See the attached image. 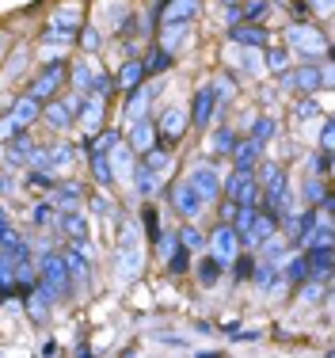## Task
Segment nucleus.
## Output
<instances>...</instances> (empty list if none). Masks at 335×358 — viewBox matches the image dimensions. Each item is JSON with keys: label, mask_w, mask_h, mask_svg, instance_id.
Returning <instances> with one entry per match:
<instances>
[{"label": "nucleus", "mask_w": 335, "mask_h": 358, "mask_svg": "<svg viewBox=\"0 0 335 358\" xmlns=\"http://www.w3.org/2000/svg\"><path fill=\"white\" fill-rule=\"evenodd\" d=\"M259 149H263V145L255 141V138H248V141H236V145H233V160H236V168H244V172H252V168L259 164Z\"/></svg>", "instance_id": "15"}, {"label": "nucleus", "mask_w": 335, "mask_h": 358, "mask_svg": "<svg viewBox=\"0 0 335 358\" xmlns=\"http://www.w3.org/2000/svg\"><path fill=\"white\" fill-rule=\"evenodd\" d=\"M145 103H149V92H145V88H134L130 103H126V118H130V122L145 118Z\"/></svg>", "instance_id": "30"}, {"label": "nucleus", "mask_w": 335, "mask_h": 358, "mask_svg": "<svg viewBox=\"0 0 335 358\" xmlns=\"http://www.w3.org/2000/svg\"><path fill=\"white\" fill-rule=\"evenodd\" d=\"M152 145H157V130H152L145 118H137L134 130H130V149H134V152H149Z\"/></svg>", "instance_id": "16"}, {"label": "nucleus", "mask_w": 335, "mask_h": 358, "mask_svg": "<svg viewBox=\"0 0 335 358\" xmlns=\"http://www.w3.org/2000/svg\"><path fill=\"white\" fill-rule=\"evenodd\" d=\"M290 50H301V54H324V50H328V42L316 35V31L290 27Z\"/></svg>", "instance_id": "10"}, {"label": "nucleus", "mask_w": 335, "mask_h": 358, "mask_svg": "<svg viewBox=\"0 0 335 358\" xmlns=\"http://www.w3.org/2000/svg\"><path fill=\"white\" fill-rule=\"evenodd\" d=\"M69 267H65V255L62 252H46L38 259V286H46L54 297H69Z\"/></svg>", "instance_id": "1"}, {"label": "nucleus", "mask_w": 335, "mask_h": 358, "mask_svg": "<svg viewBox=\"0 0 335 358\" xmlns=\"http://www.w3.org/2000/svg\"><path fill=\"white\" fill-rule=\"evenodd\" d=\"M54 202H57V206H65V210H76V206H80V187H76V183L57 187V191H54Z\"/></svg>", "instance_id": "27"}, {"label": "nucleus", "mask_w": 335, "mask_h": 358, "mask_svg": "<svg viewBox=\"0 0 335 358\" xmlns=\"http://www.w3.org/2000/svg\"><path fill=\"white\" fill-rule=\"evenodd\" d=\"M240 69H248V73H259V57H255V54H244V57H240Z\"/></svg>", "instance_id": "53"}, {"label": "nucleus", "mask_w": 335, "mask_h": 358, "mask_svg": "<svg viewBox=\"0 0 335 358\" xmlns=\"http://www.w3.org/2000/svg\"><path fill=\"white\" fill-rule=\"evenodd\" d=\"M122 271H126V278H137V271H141V244H137L134 221L122 229Z\"/></svg>", "instance_id": "6"}, {"label": "nucleus", "mask_w": 335, "mask_h": 358, "mask_svg": "<svg viewBox=\"0 0 335 358\" xmlns=\"http://www.w3.org/2000/svg\"><path fill=\"white\" fill-rule=\"evenodd\" d=\"M171 206H176V214L183 217V221H194V217L202 214V206H206V202L199 199V191H194V187L183 179L179 187H171Z\"/></svg>", "instance_id": "3"}, {"label": "nucleus", "mask_w": 335, "mask_h": 358, "mask_svg": "<svg viewBox=\"0 0 335 358\" xmlns=\"http://www.w3.org/2000/svg\"><path fill=\"white\" fill-rule=\"evenodd\" d=\"M233 145H236V134L233 130H218V134H213V152H218V157H229V152H233Z\"/></svg>", "instance_id": "33"}, {"label": "nucleus", "mask_w": 335, "mask_h": 358, "mask_svg": "<svg viewBox=\"0 0 335 358\" xmlns=\"http://www.w3.org/2000/svg\"><path fill=\"white\" fill-rule=\"evenodd\" d=\"M50 217H54V206H50V202H38V206H34V225H50Z\"/></svg>", "instance_id": "46"}, {"label": "nucleus", "mask_w": 335, "mask_h": 358, "mask_svg": "<svg viewBox=\"0 0 335 358\" xmlns=\"http://www.w3.org/2000/svg\"><path fill=\"white\" fill-rule=\"evenodd\" d=\"M80 27V12L76 8H65V12H57L54 15V23L46 27V42H65V38H73V31Z\"/></svg>", "instance_id": "7"}, {"label": "nucleus", "mask_w": 335, "mask_h": 358, "mask_svg": "<svg viewBox=\"0 0 335 358\" xmlns=\"http://www.w3.org/2000/svg\"><path fill=\"white\" fill-rule=\"evenodd\" d=\"M62 76H65V65H62V62L46 65V69H42V76L31 84V96H34V99H50V96L57 92V84H62Z\"/></svg>", "instance_id": "8"}, {"label": "nucleus", "mask_w": 335, "mask_h": 358, "mask_svg": "<svg viewBox=\"0 0 335 358\" xmlns=\"http://www.w3.org/2000/svg\"><path fill=\"white\" fill-rule=\"evenodd\" d=\"M210 248H213V255H218L221 263H229V259H233V255L240 252V236H236V229L229 225V221H225V225H218V229H213Z\"/></svg>", "instance_id": "5"}, {"label": "nucleus", "mask_w": 335, "mask_h": 358, "mask_svg": "<svg viewBox=\"0 0 335 358\" xmlns=\"http://www.w3.org/2000/svg\"><path fill=\"white\" fill-rule=\"evenodd\" d=\"M69 160H73V149H69V145H54V149H50V168L69 164Z\"/></svg>", "instance_id": "44"}, {"label": "nucleus", "mask_w": 335, "mask_h": 358, "mask_svg": "<svg viewBox=\"0 0 335 358\" xmlns=\"http://www.w3.org/2000/svg\"><path fill=\"white\" fill-rule=\"evenodd\" d=\"M286 62H290V50H274L271 54V69L274 73H286Z\"/></svg>", "instance_id": "49"}, {"label": "nucleus", "mask_w": 335, "mask_h": 358, "mask_svg": "<svg viewBox=\"0 0 335 358\" xmlns=\"http://www.w3.org/2000/svg\"><path fill=\"white\" fill-rule=\"evenodd\" d=\"M233 42L236 46H252V50H259L263 42H267V35H263L255 23H233Z\"/></svg>", "instance_id": "18"}, {"label": "nucleus", "mask_w": 335, "mask_h": 358, "mask_svg": "<svg viewBox=\"0 0 335 358\" xmlns=\"http://www.w3.org/2000/svg\"><path fill=\"white\" fill-rule=\"evenodd\" d=\"M168 65H171V54H168V50H152V54L145 57L141 69H145V76H160V73L168 69Z\"/></svg>", "instance_id": "26"}, {"label": "nucleus", "mask_w": 335, "mask_h": 358, "mask_svg": "<svg viewBox=\"0 0 335 358\" xmlns=\"http://www.w3.org/2000/svg\"><path fill=\"white\" fill-rule=\"evenodd\" d=\"M213 103H218V99H213V88H199L194 92V103H191V126H210V110H213Z\"/></svg>", "instance_id": "13"}, {"label": "nucleus", "mask_w": 335, "mask_h": 358, "mask_svg": "<svg viewBox=\"0 0 335 358\" xmlns=\"http://www.w3.org/2000/svg\"><path fill=\"white\" fill-rule=\"evenodd\" d=\"M157 130H160V138H164V141H179V138H183V130H187V115H183V110H176V107H168L164 115H160Z\"/></svg>", "instance_id": "12"}, {"label": "nucleus", "mask_w": 335, "mask_h": 358, "mask_svg": "<svg viewBox=\"0 0 335 358\" xmlns=\"http://www.w3.org/2000/svg\"><path fill=\"white\" fill-rule=\"evenodd\" d=\"M92 176L99 179V187L115 183V172H111V157H107V152H92Z\"/></svg>", "instance_id": "22"}, {"label": "nucleus", "mask_w": 335, "mask_h": 358, "mask_svg": "<svg viewBox=\"0 0 335 358\" xmlns=\"http://www.w3.org/2000/svg\"><path fill=\"white\" fill-rule=\"evenodd\" d=\"M46 122L54 126V130H69V126H73V107L50 103V107H46Z\"/></svg>", "instance_id": "23"}, {"label": "nucleus", "mask_w": 335, "mask_h": 358, "mask_svg": "<svg viewBox=\"0 0 335 358\" xmlns=\"http://www.w3.org/2000/svg\"><path fill=\"white\" fill-rule=\"evenodd\" d=\"M80 46L88 50V54H92V50H99V46H103L99 31H96V27H84V31H80Z\"/></svg>", "instance_id": "42"}, {"label": "nucleus", "mask_w": 335, "mask_h": 358, "mask_svg": "<svg viewBox=\"0 0 335 358\" xmlns=\"http://www.w3.org/2000/svg\"><path fill=\"white\" fill-rule=\"evenodd\" d=\"M313 110H316V103H297V115H301V118L313 115Z\"/></svg>", "instance_id": "58"}, {"label": "nucleus", "mask_w": 335, "mask_h": 358, "mask_svg": "<svg viewBox=\"0 0 335 358\" xmlns=\"http://www.w3.org/2000/svg\"><path fill=\"white\" fill-rule=\"evenodd\" d=\"M187 38H191L187 23H164V38H160V50L176 54V50H183V46H187Z\"/></svg>", "instance_id": "17"}, {"label": "nucleus", "mask_w": 335, "mask_h": 358, "mask_svg": "<svg viewBox=\"0 0 335 358\" xmlns=\"http://www.w3.org/2000/svg\"><path fill=\"white\" fill-rule=\"evenodd\" d=\"M252 271H255V267H252ZM274 278H278V267H271V263H263V267L255 271V286H259V289H271Z\"/></svg>", "instance_id": "37"}, {"label": "nucleus", "mask_w": 335, "mask_h": 358, "mask_svg": "<svg viewBox=\"0 0 335 358\" xmlns=\"http://www.w3.org/2000/svg\"><path fill=\"white\" fill-rule=\"evenodd\" d=\"M221 194H229L236 206H255V202H259V179H255V172L236 168V172L221 183Z\"/></svg>", "instance_id": "2"}, {"label": "nucleus", "mask_w": 335, "mask_h": 358, "mask_svg": "<svg viewBox=\"0 0 335 358\" xmlns=\"http://www.w3.org/2000/svg\"><path fill=\"white\" fill-rule=\"evenodd\" d=\"M12 286H15V275H12V259H4V255H0V301H4L8 294H12Z\"/></svg>", "instance_id": "34"}, {"label": "nucleus", "mask_w": 335, "mask_h": 358, "mask_svg": "<svg viewBox=\"0 0 335 358\" xmlns=\"http://www.w3.org/2000/svg\"><path fill=\"white\" fill-rule=\"evenodd\" d=\"M316 172H320V176H328V172H332V149H324L320 157H316Z\"/></svg>", "instance_id": "52"}, {"label": "nucleus", "mask_w": 335, "mask_h": 358, "mask_svg": "<svg viewBox=\"0 0 335 358\" xmlns=\"http://www.w3.org/2000/svg\"><path fill=\"white\" fill-rule=\"evenodd\" d=\"M118 145V130H103L96 141H92V152H107V149H115Z\"/></svg>", "instance_id": "38"}, {"label": "nucleus", "mask_w": 335, "mask_h": 358, "mask_svg": "<svg viewBox=\"0 0 335 358\" xmlns=\"http://www.w3.org/2000/svg\"><path fill=\"white\" fill-rule=\"evenodd\" d=\"M187 183L194 187V191H199V199L202 202H218L221 199V179H218V172H213V168H191V172H187Z\"/></svg>", "instance_id": "4"}, {"label": "nucleus", "mask_w": 335, "mask_h": 358, "mask_svg": "<svg viewBox=\"0 0 335 358\" xmlns=\"http://www.w3.org/2000/svg\"><path fill=\"white\" fill-rule=\"evenodd\" d=\"M92 92H96V96H111V80L107 76H103L99 69H96V76H92V84H88Z\"/></svg>", "instance_id": "45"}, {"label": "nucleus", "mask_w": 335, "mask_h": 358, "mask_svg": "<svg viewBox=\"0 0 335 358\" xmlns=\"http://www.w3.org/2000/svg\"><path fill=\"white\" fill-rule=\"evenodd\" d=\"M236 12H240V20H263L267 15V0H244V4H236Z\"/></svg>", "instance_id": "32"}, {"label": "nucleus", "mask_w": 335, "mask_h": 358, "mask_svg": "<svg viewBox=\"0 0 335 358\" xmlns=\"http://www.w3.org/2000/svg\"><path fill=\"white\" fill-rule=\"evenodd\" d=\"M134 183H137V194H145V199H152V194H157V187H160V176L152 172V168L137 164V168H134Z\"/></svg>", "instance_id": "20"}, {"label": "nucleus", "mask_w": 335, "mask_h": 358, "mask_svg": "<svg viewBox=\"0 0 335 358\" xmlns=\"http://www.w3.org/2000/svg\"><path fill=\"white\" fill-rule=\"evenodd\" d=\"M176 241H179V244H183V248H187V252H202V248H206V236H202V233H199V229H194V225H191V221H187V225H183V233H179V236H176Z\"/></svg>", "instance_id": "28"}, {"label": "nucleus", "mask_w": 335, "mask_h": 358, "mask_svg": "<svg viewBox=\"0 0 335 358\" xmlns=\"http://www.w3.org/2000/svg\"><path fill=\"white\" fill-rule=\"evenodd\" d=\"M294 84H297V88H305V92L328 88V84H332V69H328V65H301L297 76H294Z\"/></svg>", "instance_id": "9"}, {"label": "nucleus", "mask_w": 335, "mask_h": 358, "mask_svg": "<svg viewBox=\"0 0 335 358\" xmlns=\"http://www.w3.org/2000/svg\"><path fill=\"white\" fill-rule=\"evenodd\" d=\"M168 267H171V275H183V271H187V248L179 252V255L171 252V255H168Z\"/></svg>", "instance_id": "47"}, {"label": "nucleus", "mask_w": 335, "mask_h": 358, "mask_svg": "<svg viewBox=\"0 0 335 358\" xmlns=\"http://www.w3.org/2000/svg\"><path fill=\"white\" fill-rule=\"evenodd\" d=\"M305 278H308V259H305V255H297V259H290V263H286V282L301 286Z\"/></svg>", "instance_id": "31"}, {"label": "nucleus", "mask_w": 335, "mask_h": 358, "mask_svg": "<svg viewBox=\"0 0 335 358\" xmlns=\"http://www.w3.org/2000/svg\"><path fill=\"white\" fill-rule=\"evenodd\" d=\"M213 96L229 99V96H233V84H229V80H218V84H213Z\"/></svg>", "instance_id": "54"}, {"label": "nucleus", "mask_w": 335, "mask_h": 358, "mask_svg": "<svg viewBox=\"0 0 335 358\" xmlns=\"http://www.w3.org/2000/svg\"><path fill=\"white\" fill-rule=\"evenodd\" d=\"M145 80V69H141V62H126L122 69H118V88H137V84Z\"/></svg>", "instance_id": "24"}, {"label": "nucleus", "mask_w": 335, "mask_h": 358, "mask_svg": "<svg viewBox=\"0 0 335 358\" xmlns=\"http://www.w3.org/2000/svg\"><path fill=\"white\" fill-rule=\"evenodd\" d=\"M271 134H274V122H271V118H259V122H255V130H252V138L255 141H271Z\"/></svg>", "instance_id": "43"}, {"label": "nucleus", "mask_w": 335, "mask_h": 358, "mask_svg": "<svg viewBox=\"0 0 335 358\" xmlns=\"http://www.w3.org/2000/svg\"><path fill=\"white\" fill-rule=\"evenodd\" d=\"M23 152H31V141H27V138L15 141L12 149H8V157H4V160H8V164H23Z\"/></svg>", "instance_id": "41"}, {"label": "nucleus", "mask_w": 335, "mask_h": 358, "mask_svg": "<svg viewBox=\"0 0 335 358\" xmlns=\"http://www.w3.org/2000/svg\"><path fill=\"white\" fill-rule=\"evenodd\" d=\"M282 4H286V0H282Z\"/></svg>", "instance_id": "60"}, {"label": "nucleus", "mask_w": 335, "mask_h": 358, "mask_svg": "<svg viewBox=\"0 0 335 358\" xmlns=\"http://www.w3.org/2000/svg\"><path fill=\"white\" fill-rule=\"evenodd\" d=\"M278 172H282V168H278V164H271V160H263V168H259V179H263V187H267V183H271V179H274V176H278Z\"/></svg>", "instance_id": "50"}, {"label": "nucleus", "mask_w": 335, "mask_h": 358, "mask_svg": "<svg viewBox=\"0 0 335 358\" xmlns=\"http://www.w3.org/2000/svg\"><path fill=\"white\" fill-rule=\"evenodd\" d=\"M73 84H76V88H88V84H92V69H88V65H76V69H73Z\"/></svg>", "instance_id": "48"}, {"label": "nucleus", "mask_w": 335, "mask_h": 358, "mask_svg": "<svg viewBox=\"0 0 335 358\" xmlns=\"http://www.w3.org/2000/svg\"><path fill=\"white\" fill-rule=\"evenodd\" d=\"M194 12H199V0H171L160 12V23H191Z\"/></svg>", "instance_id": "14"}, {"label": "nucleus", "mask_w": 335, "mask_h": 358, "mask_svg": "<svg viewBox=\"0 0 335 358\" xmlns=\"http://www.w3.org/2000/svg\"><path fill=\"white\" fill-rule=\"evenodd\" d=\"M308 8H316V12H332V0H305Z\"/></svg>", "instance_id": "57"}, {"label": "nucleus", "mask_w": 335, "mask_h": 358, "mask_svg": "<svg viewBox=\"0 0 335 358\" xmlns=\"http://www.w3.org/2000/svg\"><path fill=\"white\" fill-rule=\"evenodd\" d=\"M76 107H80V122H84V130H99V118H103V103L96 99V103H92V99H76Z\"/></svg>", "instance_id": "21"}, {"label": "nucleus", "mask_w": 335, "mask_h": 358, "mask_svg": "<svg viewBox=\"0 0 335 358\" xmlns=\"http://www.w3.org/2000/svg\"><path fill=\"white\" fill-rule=\"evenodd\" d=\"M332 130H335V126L328 122V126H324V134H320V145H324V149H332V141H335V134H332Z\"/></svg>", "instance_id": "55"}, {"label": "nucleus", "mask_w": 335, "mask_h": 358, "mask_svg": "<svg viewBox=\"0 0 335 358\" xmlns=\"http://www.w3.org/2000/svg\"><path fill=\"white\" fill-rule=\"evenodd\" d=\"M141 164L145 168H152V172H168V152H160V149H149V152H145V160H141Z\"/></svg>", "instance_id": "35"}, {"label": "nucleus", "mask_w": 335, "mask_h": 358, "mask_svg": "<svg viewBox=\"0 0 335 358\" xmlns=\"http://www.w3.org/2000/svg\"><path fill=\"white\" fill-rule=\"evenodd\" d=\"M233 259H236V267H233V275L240 278V282H244V278H248V275H252V267H255V259H252V255H244V252H236V255H233Z\"/></svg>", "instance_id": "39"}, {"label": "nucleus", "mask_w": 335, "mask_h": 358, "mask_svg": "<svg viewBox=\"0 0 335 358\" xmlns=\"http://www.w3.org/2000/svg\"><path fill=\"white\" fill-rule=\"evenodd\" d=\"M221 217H225V221H233V217H236V202H233V199H229L225 206H221Z\"/></svg>", "instance_id": "56"}, {"label": "nucleus", "mask_w": 335, "mask_h": 358, "mask_svg": "<svg viewBox=\"0 0 335 358\" xmlns=\"http://www.w3.org/2000/svg\"><path fill=\"white\" fill-rule=\"evenodd\" d=\"M157 244H160V255H171L179 241H176V236H168V233H160V236H157Z\"/></svg>", "instance_id": "51"}, {"label": "nucleus", "mask_w": 335, "mask_h": 358, "mask_svg": "<svg viewBox=\"0 0 335 358\" xmlns=\"http://www.w3.org/2000/svg\"><path fill=\"white\" fill-rule=\"evenodd\" d=\"M225 4H229V8H236V4H240V0H225Z\"/></svg>", "instance_id": "59"}, {"label": "nucleus", "mask_w": 335, "mask_h": 358, "mask_svg": "<svg viewBox=\"0 0 335 358\" xmlns=\"http://www.w3.org/2000/svg\"><path fill=\"white\" fill-rule=\"evenodd\" d=\"M263 248H267V252H263V259H267L271 267H282V263H286V244L274 241V233L267 236V241H263Z\"/></svg>", "instance_id": "29"}, {"label": "nucleus", "mask_w": 335, "mask_h": 358, "mask_svg": "<svg viewBox=\"0 0 335 358\" xmlns=\"http://www.w3.org/2000/svg\"><path fill=\"white\" fill-rule=\"evenodd\" d=\"M221 271H225V263H221L218 255H210V259L199 263V282H202V286H213V282L221 278Z\"/></svg>", "instance_id": "25"}, {"label": "nucleus", "mask_w": 335, "mask_h": 358, "mask_svg": "<svg viewBox=\"0 0 335 358\" xmlns=\"http://www.w3.org/2000/svg\"><path fill=\"white\" fill-rule=\"evenodd\" d=\"M42 115V99H34L31 92L23 99H15V107H12V122L20 126V130H27V126H34V118Z\"/></svg>", "instance_id": "11"}, {"label": "nucleus", "mask_w": 335, "mask_h": 358, "mask_svg": "<svg viewBox=\"0 0 335 358\" xmlns=\"http://www.w3.org/2000/svg\"><path fill=\"white\" fill-rule=\"evenodd\" d=\"M305 206H316V202H320L324 199V194H328V187H324V183H316V179H305Z\"/></svg>", "instance_id": "36"}, {"label": "nucleus", "mask_w": 335, "mask_h": 358, "mask_svg": "<svg viewBox=\"0 0 335 358\" xmlns=\"http://www.w3.org/2000/svg\"><path fill=\"white\" fill-rule=\"evenodd\" d=\"M141 221H145V229H149L152 241H157V236L164 233V229H160V217H157V210H152V206H145V210H141Z\"/></svg>", "instance_id": "40"}, {"label": "nucleus", "mask_w": 335, "mask_h": 358, "mask_svg": "<svg viewBox=\"0 0 335 358\" xmlns=\"http://www.w3.org/2000/svg\"><path fill=\"white\" fill-rule=\"evenodd\" d=\"M57 221H62V233L69 236V241H84V236H88V221L76 214V210H65Z\"/></svg>", "instance_id": "19"}]
</instances>
